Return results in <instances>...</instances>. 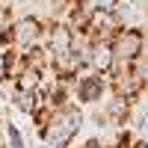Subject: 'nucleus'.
Listing matches in <instances>:
<instances>
[{
    "instance_id": "obj_1",
    "label": "nucleus",
    "mask_w": 148,
    "mask_h": 148,
    "mask_svg": "<svg viewBox=\"0 0 148 148\" xmlns=\"http://www.w3.org/2000/svg\"><path fill=\"white\" fill-rule=\"evenodd\" d=\"M83 119H86L83 107L74 104V101H65V104L53 107L47 125L42 130H36V136L47 145H53V148H68V145H74L77 133L83 130Z\"/></svg>"
},
{
    "instance_id": "obj_2",
    "label": "nucleus",
    "mask_w": 148,
    "mask_h": 148,
    "mask_svg": "<svg viewBox=\"0 0 148 148\" xmlns=\"http://www.w3.org/2000/svg\"><path fill=\"white\" fill-rule=\"evenodd\" d=\"M110 95V80L107 74H98L92 68H83L71 80V101L80 107H98Z\"/></svg>"
},
{
    "instance_id": "obj_3",
    "label": "nucleus",
    "mask_w": 148,
    "mask_h": 148,
    "mask_svg": "<svg viewBox=\"0 0 148 148\" xmlns=\"http://www.w3.org/2000/svg\"><path fill=\"white\" fill-rule=\"evenodd\" d=\"M110 51H113V59H136L148 51V30L145 27H136V24H125L119 27V33L110 39Z\"/></svg>"
},
{
    "instance_id": "obj_4",
    "label": "nucleus",
    "mask_w": 148,
    "mask_h": 148,
    "mask_svg": "<svg viewBox=\"0 0 148 148\" xmlns=\"http://www.w3.org/2000/svg\"><path fill=\"white\" fill-rule=\"evenodd\" d=\"M45 21H47V18L33 15V12H21V15H15V21H12V27H9L12 47H18V51H30V47L42 45Z\"/></svg>"
},
{
    "instance_id": "obj_5",
    "label": "nucleus",
    "mask_w": 148,
    "mask_h": 148,
    "mask_svg": "<svg viewBox=\"0 0 148 148\" xmlns=\"http://www.w3.org/2000/svg\"><path fill=\"white\" fill-rule=\"evenodd\" d=\"M119 27H125V24H121L110 9H89L86 24H83V33L89 36L92 42H110L119 33Z\"/></svg>"
},
{
    "instance_id": "obj_6",
    "label": "nucleus",
    "mask_w": 148,
    "mask_h": 148,
    "mask_svg": "<svg viewBox=\"0 0 148 148\" xmlns=\"http://www.w3.org/2000/svg\"><path fill=\"white\" fill-rule=\"evenodd\" d=\"M98 107L104 110L110 127H127L130 119H133V113H136V104H133L127 95H119V92H110Z\"/></svg>"
},
{
    "instance_id": "obj_7",
    "label": "nucleus",
    "mask_w": 148,
    "mask_h": 148,
    "mask_svg": "<svg viewBox=\"0 0 148 148\" xmlns=\"http://www.w3.org/2000/svg\"><path fill=\"white\" fill-rule=\"evenodd\" d=\"M71 27L62 18H47L45 21V36H42V45L47 47V53H59V51H68L71 47Z\"/></svg>"
},
{
    "instance_id": "obj_8",
    "label": "nucleus",
    "mask_w": 148,
    "mask_h": 148,
    "mask_svg": "<svg viewBox=\"0 0 148 148\" xmlns=\"http://www.w3.org/2000/svg\"><path fill=\"white\" fill-rule=\"evenodd\" d=\"M86 68L83 62V56H77L74 51H59V53H51V71H53V77L59 80H74L77 74Z\"/></svg>"
},
{
    "instance_id": "obj_9",
    "label": "nucleus",
    "mask_w": 148,
    "mask_h": 148,
    "mask_svg": "<svg viewBox=\"0 0 148 148\" xmlns=\"http://www.w3.org/2000/svg\"><path fill=\"white\" fill-rule=\"evenodd\" d=\"M113 65V51H110V42H92L89 53H86V68H92L98 74H107Z\"/></svg>"
},
{
    "instance_id": "obj_10",
    "label": "nucleus",
    "mask_w": 148,
    "mask_h": 148,
    "mask_svg": "<svg viewBox=\"0 0 148 148\" xmlns=\"http://www.w3.org/2000/svg\"><path fill=\"white\" fill-rule=\"evenodd\" d=\"M27 68V56L18 47H0V74H9V77H18V74Z\"/></svg>"
},
{
    "instance_id": "obj_11",
    "label": "nucleus",
    "mask_w": 148,
    "mask_h": 148,
    "mask_svg": "<svg viewBox=\"0 0 148 148\" xmlns=\"http://www.w3.org/2000/svg\"><path fill=\"white\" fill-rule=\"evenodd\" d=\"M9 104H12V110H15V113L30 116L39 104H45V95H42V89H18L15 98H12Z\"/></svg>"
},
{
    "instance_id": "obj_12",
    "label": "nucleus",
    "mask_w": 148,
    "mask_h": 148,
    "mask_svg": "<svg viewBox=\"0 0 148 148\" xmlns=\"http://www.w3.org/2000/svg\"><path fill=\"white\" fill-rule=\"evenodd\" d=\"M3 136H6L9 148H27V142H24V133H21V127L15 125V121H6V125H3Z\"/></svg>"
},
{
    "instance_id": "obj_13",
    "label": "nucleus",
    "mask_w": 148,
    "mask_h": 148,
    "mask_svg": "<svg viewBox=\"0 0 148 148\" xmlns=\"http://www.w3.org/2000/svg\"><path fill=\"white\" fill-rule=\"evenodd\" d=\"M21 89L18 86V77H9V74H0V101H12L15 98V92Z\"/></svg>"
},
{
    "instance_id": "obj_14",
    "label": "nucleus",
    "mask_w": 148,
    "mask_h": 148,
    "mask_svg": "<svg viewBox=\"0 0 148 148\" xmlns=\"http://www.w3.org/2000/svg\"><path fill=\"white\" fill-rule=\"evenodd\" d=\"M86 6L89 9H113L116 0H86Z\"/></svg>"
},
{
    "instance_id": "obj_15",
    "label": "nucleus",
    "mask_w": 148,
    "mask_h": 148,
    "mask_svg": "<svg viewBox=\"0 0 148 148\" xmlns=\"http://www.w3.org/2000/svg\"><path fill=\"white\" fill-rule=\"evenodd\" d=\"M80 148H107V142H104L101 136H92V139H86Z\"/></svg>"
},
{
    "instance_id": "obj_16",
    "label": "nucleus",
    "mask_w": 148,
    "mask_h": 148,
    "mask_svg": "<svg viewBox=\"0 0 148 148\" xmlns=\"http://www.w3.org/2000/svg\"><path fill=\"white\" fill-rule=\"evenodd\" d=\"M127 148H148V139H145V136H133V139L127 142Z\"/></svg>"
},
{
    "instance_id": "obj_17",
    "label": "nucleus",
    "mask_w": 148,
    "mask_h": 148,
    "mask_svg": "<svg viewBox=\"0 0 148 148\" xmlns=\"http://www.w3.org/2000/svg\"><path fill=\"white\" fill-rule=\"evenodd\" d=\"M0 148H6V136H3V121H0Z\"/></svg>"
},
{
    "instance_id": "obj_18",
    "label": "nucleus",
    "mask_w": 148,
    "mask_h": 148,
    "mask_svg": "<svg viewBox=\"0 0 148 148\" xmlns=\"http://www.w3.org/2000/svg\"><path fill=\"white\" fill-rule=\"evenodd\" d=\"M68 148H80V145H68Z\"/></svg>"
},
{
    "instance_id": "obj_19",
    "label": "nucleus",
    "mask_w": 148,
    "mask_h": 148,
    "mask_svg": "<svg viewBox=\"0 0 148 148\" xmlns=\"http://www.w3.org/2000/svg\"><path fill=\"white\" fill-rule=\"evenodd\" d=\"M113 148H121V145H113Z\"/></svg>"
}]
</instances>
